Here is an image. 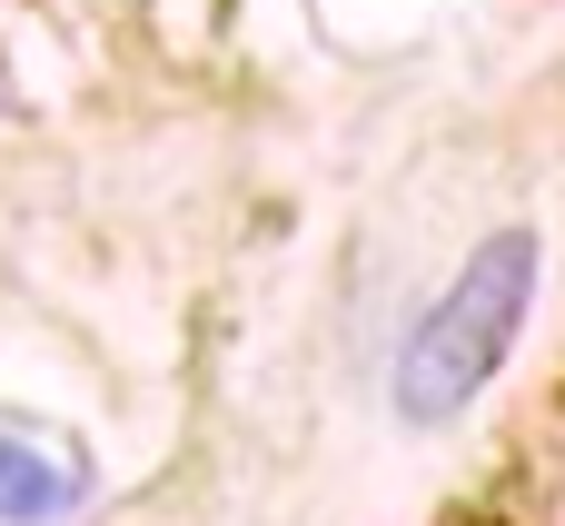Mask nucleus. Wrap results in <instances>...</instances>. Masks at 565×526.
Segmentation results:
<instances>
[{"label":"nucleus","instance_id":"nucleus-2","mask_svg":"<svg viewBox=\"0 0 565 526\" xmlns=\"http://www.w3.org/2000/svg\"><path fill=\"white\" fill-rule=\"evenodd\" d=\"M79 497H89V467L40 457L20 428H0V526H50V517H70Z\"/></svg>","mask_w":565,"mask_h":526},{"label":"nucleus","instance_id":"nucleus-1","mask_svg":"<svg viewBox=\"0 0 565 526\" xmlns=\"http://www.w3.org/2000/svg\"><path fill=\"white\" fill-rule=\"evenodd\" d=\"M536 229H497L457 278H447V298L417 318V338H407V358H397V418L407 428H447L497 368H507V348H516V328H526V308H536Z\"/></svg>","mask_w":565,"mask_h":526}]
</instances>
